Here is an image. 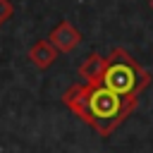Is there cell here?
Listing matches in <instances>:
<instances>
[{
    "instance_id": "obj_6",
    "label": "cell",
    "mask_w": 153,
    "mask_h": 153,
    "mask_svg": "<svg viewBox=\"0 0 153 153\" xmlns=\"http://www.w3.org/2000/svg\"><path fill=\"white\" fill-rule=\"evenodd\" d=\"M14 14V5L10 0H0V26L5 22H10V17Z\"/></svg>"
},
{
    "instance_id": "obj_3",
    "label": "cell",
    "mask_w": 153,
    "mask_h": 153,
    "mask_svg": "<svg viewBox=\"0 0 153 153\" xmlns=\"http://www.w3.org/2000/svg\"><path fill=\"white\" fill-rule=\"evenodd\" d=\"M48 41L57 48V53H72V50L81 43V31H79L72 22L62 19V22H60V24L50 31Z\"/></svg>"
},
{
    "instance_id": "obj_5",
    "label": "cell",
    "mask_w": 153,
    "mask_h": 153,
    "mask_svg": "<svg viewBox=\"0 0 153 153\" xmlns=\"http://www.w3.org/2000/svg\"><path fill=\"white\" fill-rule=\"evenodd\" d=\"M105 69V57L98 53H91L81 65H79V79H84V84H98Z\"/></svg>"
},
{
    "instance_id": "obj_2",
    "label": "cell",
    "mask_w": 153,
    "mask_h": 153,
    "mask_svg": "<svg viewBox=\"0 0 153 153\" xmlns=\"http://www.w3.org/2000/svg\"><path fill=\"white\" fill-rule=\"evenodd\" d=\"M151 72L141 67L134 55H129L124 48H112L105 57V69L100 76V84L112 88L120 96H139L151 84Z\"/></svg>"
},
{
    "instance_id": "obj_4",
    "label": "cell",
    "mask_w": 153,
    "mask_h": 153,
    "mask_svg": "<svg viewBox=\"0 0 153 153\" xmlns=\"http://www.w3.org/2000/svg\"><path fill=\"white\" fill-rule=\"evenodd\" d=\"M26 57L31 60L33 67L48 69V67H53V62L57 60V48H55L48 38H38V41L26 50Z\"/></svg>"
},
{
    "instance_id": "obj_7",
    "label": "cell",
    "mask_w": 153,
    "mask_h": 153,
    "mask_svg": "<svg viewBox=\"0 0 153 153\" xmlns=\"http://www.w3.org/2000/svg\"><path fill=\"white\" fill-rule=\"evenodd\" d=\"M148 5H151V10H153V0H148Z\"/></svg>"
},
{
    "instance_id": "obj_1",
    "label": "cell",
    "mask_w": 153,
    "mask_h": 153,
    "mask_svg": "<svg viewBox=\"0 0 153 153\" xmlns=\"http://www.w3.org/2000/svg\"><path fill=\"white\" fill-rule=\"evenodd\" d=\"M62 103L98 136H110L139 105V96H120L105 84H72Z\"/></svg>"
}]
</instances>
